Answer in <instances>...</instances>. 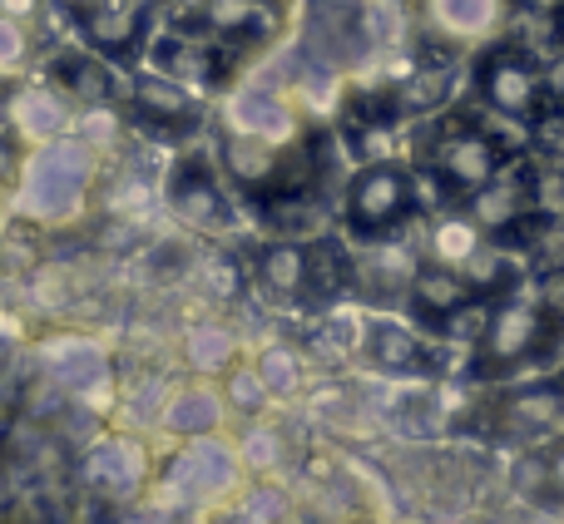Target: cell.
I'll list each match as a JSON object with an SVG mask.
<instances>
[{
	"mask_svg": "<svg viewBox=\"0 0 564 524\" xmlns=\"http://www.w3.org/2000/svg\"><path fill=\"white\" fill-rule=\"evenodd\" d=\"M480 248H486V233L476 228L470 214H446V218H436V228H431V262H436V268L460 272Z\"/></svg>",
	"mask_w": 564,
	"mask_h": 524,
	"instance_id": "9c48e42d",
	"label": "cell"
},
{
	"mask_svg": "<svg viewBox=\"0 0 564 524\" xmlns=\"http://www.w3.org/2000/svg\"><path fill=\"white\" fill-rule=\"evenodd\" d=\"M470 218H476L480 233L516 238L520 228L535 218V178L500 168V174L490 178V188H480V194L470 198Z\"/></svg>",
	"mask_w": 564,
	"mask_h": 524,
	"instance_id": "52a82bcc",
	"label": "cell"
},
{
	"mask_svg": "<svg viewBox=\"0 0 564 524\" xmlns=\"http://www.w3.org/2000/svg\"><path fill=\"white\" fill-rule=\"evenodd\" d=\"M411 204H416L411 178L401 174V168L381 164V168L357 174L351 198H347V218H351V228H357L361 238H377V233H387L391 223H401V218L411 214Z\"/></svg>",
	"mask_w": 564,
	"mask_h": 524,
	"instance_id": "5b68a950",
	"label": "cell"
},
{
	"mask_svg": "<svg viewBox=\"0 0 564 524\" xmlns=\"http://www.w3.org/2000/svg\"><path fill=\"white\" fill-rule=\"evenodd\" d=\"M421 15L451 45H496L510 25V0H421Z\"/></svg>",
	"mask_w": 564,
	"mask_h": 524,
	"instance_id": "8992f818",
	"label": "cell"
},
{
	"mask_svg": "<svg viewBox=\"0 0 564 524\" xmlns=\"http://www.w3.org/2000/svg\"><path fill=\"white\" fill-rule=\"evenodd\" d=\"M25 55V35L15 30V20H0V69H15Z\"/></svg>",
	"mask_w": 564,
	"mask_h": 524,
	"instance_id": "4fadbf2b",
	"label": "cell"
},
{
	"mask_svg": "<svg viewBox=\"0 0 564 524\" xmlns=\"http://www.w3.org/2000/svg\"><path fill=\"white\" fill-rule=\"evenodd\" d=\"M446 95H451V69H431V75L406 79V89H401V105L421 114V109L446 105Z\"/></svg>",
	"mask_w": 564,
	"mask_h": 524,
	"instance_id": "8fae6325",
	"label": "cell"
},
{
	"mask_svg": "<svg viewBox=\"0 0 564 524\" xmlns=\"http://www.w3.org/2000/svg\"><path fill=\"white\" fill-rule=\"evenodd\" d=\"M411 302H416L421 317L451 321L466 302H476V292L466 287V277H460L456 268H436V262H426V268L411 277Z\"/></svg>",
	"mask_w": 564,
	"mask_h": 524,
	"instance_id": "ba28073f",
	"label": "cell"
},
{
	"mask_svg": "<svg viewBox=\"0 0 564 524\" xmlns=\"http://www.w3.org/2000/svg\"><path fill=\"white\" fill-rule=\"evenodd\" d=\"M535 297H540V307H545V317L555 321V327H564V268H560V272H545V277H540Z\"/></svg>",
	"mask_w": 564,
	"mask_h": 524,
	"instance_id": "7c38bea8",
	"label": "cell"
},
{
	"mask_svg": "<svg viewBox=\"0 0 564 524\" xmlns=\"http://www.w3.org/2000/svg\"><path fill=\"white\" fill-rule=\"evenodd\" d=\"M550 337H555V321L545 317L535 292H510V297L490 302V321L476 341V361L486 376H510L530 357H540Z\"/></svg>",
	"mask_w": 564,
	"mask_h": 524,
	"instance_id": "6da1fadb",
	"label": "cell"
},
{
	"mask_svg": "<svg viewBox=\"0 0 564 524\" xmlns=\"http://www.w3.org/2000/svg\"><path fill=\"white\" fill-rule=\"evenodd\" d=\"M476 95H480V105L496 109V114L530 119L545 105V65H540L530 50L496 45L476 65Z\"/></svg>",
	"mask_w": 564,
	"mask_h": 524,
	"instance_id": "7a4b0ae2",
	"label": "cell"
},
{
	"mask_svg": "<svg viewBox=\"0 0 564 524\" xmlns=\"http://www.w3.org/2000/svg\"><path fill=\"white\" fill-rule=\"evenodd\" d=\"M545 99H555V105L564 109V55L555 59V65H545Z\"/></svg>",
	"mask_w": 564,
	"mask_h": 524,
	"instance_id": "5bb4252c",
	"label": "cell"
},
{
	"mask_svg": "<svg viewBox=\"0 0 564 524\" xmlns=\"http://www.w3.org/2000/svg\"><path fill=\"white\" fill-rule=\"evenodd\" d=\"M500 436L520 440V446H545L564 440V381H530L516 386L496 411Z\"/></svg>",
	"mask_w": 564,
	"mask_h": 524,
	"instance_id": "277c9868",
	"label": "cell"
},
{
	"mask_svg": "<svg viewBox=\"0 0 564 524\" xmlns=\"http://www.w3.org/2000/svg\"><path fill=\"white\" fill-rule=\"evenodd\" d=\"M431 168L436 178L460 198H476L480 188H490V178L500 174V149L490 134L470 124H446L431 144Z\"/></svg>",
	"mask_w": 564,
	"mask_h": 524,
	"instance_id": "3957f363",
	"label": "cell"
},
{
	"mask_svg": "<svg viewBox=\"0 0 564 524\" xmlns=\"http://www.w3.org/2000/svg\"><path fill=\"white\" fill-rule=\"evenodd\" d=\"M367 357L377 361L381 371H426V347H421L416 337H411L406 327H391V321H381V327H371L367 337Z\"/></svg>",
	"mask_w": 564,
	"mask_h": 524,
	"instance_id": "30bf717a",
	"label": "cell"
}]
</instances>
